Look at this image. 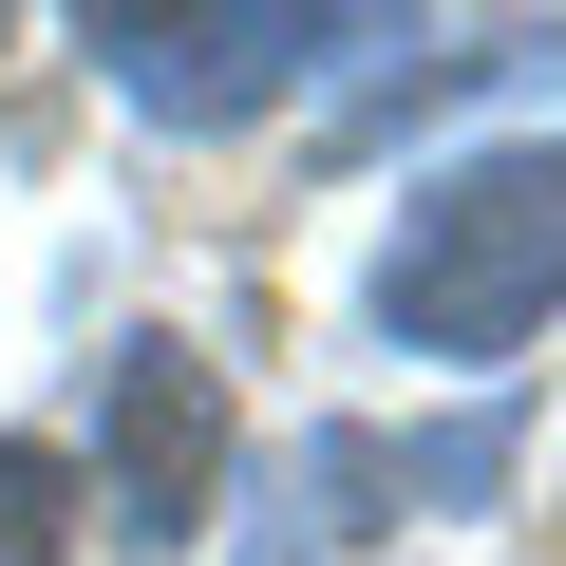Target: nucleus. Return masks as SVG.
<instances>
[{
    "label": "nucleus",
    "instance_id": "f257e3e1",
    "mask_svg": "<svg viewBox=\"0 0 566 566\" xmlns=\"http://www.w3.org/2000/svg\"><path fill=\"white\" fill-rule=\"evenodd\" d=\"M547 303H566V133L434 170L397 208V245H378V322L416 359H510Z\"/></svg>",
    "mask_w": 566,
    "mask_h": 566
},
{
    "label": "nucleus",
    "instance_id": "f03ea898",
    "mask_svg": "<svg viewBox=\"0 0 566 566\" xmlns=\"http://www.w3.org/2000/svg\"><path fill=\"white\" fill-rule=\"evenodd\" d=\"M378 39H397L378 0H208V20H95V76L170 133H227V114L303 95L322 57H378Z\"/></svg>",
    "mask_w": 566,
    "mask_h": 566
},
{
    "label": "nucleus",
    "instance_id": "7ed1b4c3",
    "mask_svg": "<svg viewBox=\"0 0 566 566\" xmlns=\"http://www.w3.org/2000/svg\"><path fill=\"white\" fill-rule=\"evenodd\" d=\"M95 491H114V547H189L208 491H227V378L189 340H114L95 359Z\"/></svg>",
    "mask_w": 566,
    "mask_h": 566
},
{
    "label": "nucleus",
    "instance_id": "20e7f679",
    "mask_svg": "<svg viewBox=\"0 0 566 566\" xmlns=\"http://www.w3.org/2000/svg\"><path fill=\"white\" fill-rule=\"evenodd\" d=\"M57 547H76V472L39 434H0V566H57Z\"/></svg>",
    "mask_w": 566,
    "mask_h": 566
},
{
    "label": "nucleus",
    "instance_id": "39448f33",
    "mask_svg": "<svg viewBox=\"0 0 566 566\" xmlns=\"http://www.w3.org/2000/svg\"><path fill=\"white\" fill-rule=\"evenodd\" d=\"M397 491H434V510L510 491V416H453V434H416V453H397Z\"/></svg>",
    "mask_w": 566,
    "mask_h": 566
}]
</instances>
